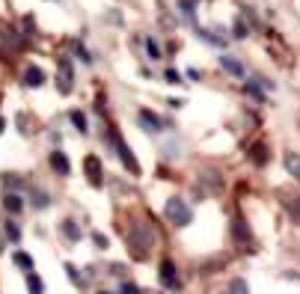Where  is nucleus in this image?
I'll list each match as a JSON object with an SVG mask.
<instances>
[{
	"mask_svg": "<svg viewBox=\"0 0 300 294\" xmlns=\"http://www.w3.org/2000/svg\"><path fill=\"white\" fill-rule=\"evenodd\" d=\"M107 140L113 143V149H116V155H119V161L125 164V170H128L131 176H140V164H137V158L131 155V149L125 146V140H122V134H119L116 128H110V131H107Z\"/></svg>",
	"mask_w": 300,
	"mask_h": 294,
	"instance_id": "f257e3e1",
	"label": "nucleus"
},
{
	"mask_svg": "<svg viewBox=\"0 0 300 294\" xmlns=\"http://www.w3.org/2000/svg\"><path fill=\"white\" fill-rule=\"evenodd\" d=\"M167 217H170V223L173 226H187L190 220H193V211L187 208V202L184 199H179V196H173V199H167Z\"/></svg>",
	"mask_w": 300,
	"mask_h": 294,
	"instance_id": "f03ea898",
	"label": "nucleus"
},
{
	"mask_svg": "<svg viewBox=\"0 0 300 294\" xmlns=\"http://www.w3.org/2000/svg\"><path fill=\"white\" fill-rule=\"evenodd\" d=\"M152 241H155V232H152L146 223H134V226H131V232H128V244L137 247V256H143V250L152 247Z\"/></svg>",
	"mask_w": 300,
	"mask_h": 294,
	"instance_id": "7ed1b4c3",
	"label": "nucleus"
},
{
	"mask_svg": "<svg viewBox=\"0 0 300 294\" xmlns=\"http://www.w3.org/2000/svg\"><path fill=\"white\" fill-rule=\"evenodd\" d=\"M71 86H74L71 59H68V57H62V59H60V74H57V89H60L62 95H68V92H71Z\"/></svg>",
	"mask_w": 300,
	"mask_h": 294,
	"instance_id": "20e7f679",
	"label": "nucleus"
},
{
	"mask_svg": "<svg viewBox=\"0 0 300 294\" xmlns=\"http://www.w3.org/2000/svg\"><path fill=\"white\" fill-rule=\"evenodd\" d=\"M83 170H86V178L92 187H101V161L95 155H86L83 158Z\"/></svg>",
	"mask_w": 300,
	"mask_h": 294,
	"instance_id": "39448f33",
	"label": "nucleus"
},
{
	"mask_svg": "<svg viewBox=\"0 0 300 294\" xmlns=\"http://www.w3.org/2000/svg\"><path fill=\"white\" fill-rule=\"evenodd\" d=\"M161 283H164L167 289H179V274H176V265H173L170 259L161 262Z\"/></svg>",
	"mask_w": 300,
	"mask_h": 294,
	"instance_id": "423d86ee",
	"label": "nucleus"
},
{
	"mask_svg": "<svg viewBox=\"0 0 300 294\" xmlns=\"http://www.w3.org/2000/svg\"><path fill=\"white\" fill-rule=\"evenodd\" d=\"M51 167H54L60 176H68V170H71V164H68V158H65L62 152H51Z\"/></svg>",
	"mask_w": 300,
	"mask_h": 294,
	"instance_id": "0eeeda50",
	"label": "nucleus"
},
{
	"mask_svg": "<svg viewBox=\"0 0 300 294\" xmlns=\"http://www.w3.org/2000/svg\"><path fill=\"white\" fill-rule=\"evenodd\" d=\"M3 208H6V211L15 217V214H21V208H24V199H21L18 193H6V196H3Z\"/></svg>",
	"mask_w": 300,
	"mask_h": 294,
	"instance_id": "6e6552de",
	"label": "nucleus"
},
{
	"mask_svg": "<svg viewBox=\"0 0 300 294\" xmlns=\"http://www.w3.org/2000/svg\"><path fill=\"white\" fill-rule=\"evenodd\" d=\"M140 125L146 131H161V119L152 113V110H140Z\"/></svg>",
	"mask_w": 300,
	"mask_h": 294,
	"instance_id": "1a4fd4ad",
	"label": "nucleus"
},
{
	"mask_svg": "<svg viewBox=\"0 0 300 294\" xmlns=\"http://www.w3.org/2000/svg\"><path fill=\"white\" fill-rule=\"evenodd\" d=\"M24 83H27V86H42V83H45V71L36 68V65L27 68V71H24Z\"/></svg>",
	"mask_w": 300,
	"mask_h": 294,
	"instance_id": "9d476101",
	"label": "nucleus"
},
{
	"mask_svg": "<svg viewBox=\"0 0 300 294\" xmlns=\"http://www.w3.org/2000/svg\"><path fill=\"white\" fill-rule=\"evenodd\" d=\"M220 65H223L229 74H238V77L244 74V65H241L238 59H232V57H220Z\"/></svg>",
	"mask_w": 300,
	"mask_h": 294,
	"instance_id": "9b49d317",
	"label": "nucleus"
},
{
	"mask_svg": "<svg viewBox=\"0 0 300 294\" xmlns=\"http://www.w3.org/2000/svg\"><path fill=\"white\" fill-rule=\"evenodd\" d=\"M27 292H30V294H45V283H42L33 271L27 274Z\"/></svg>",
	"mask_w": 300,
	"mask_h": 294,
	"instance_id": "f8f14e48",
	"label": "nucleus"
},
{
	"mask_svg": "<svg viewBox=\"0 0 300 294\" xmlns=\"http://www.w3.org/2000/svg\"><path fill=\"white\" fill-rule=\"evenodd\" d=\"M3 232H6V238H9L12 244H18V241H21V229H18V223H15L12 217L6 220V226H3Z\"/></svg>",
	"mask_w": 300,
	"mask_h": 294,
	"instance_id": "ddd939ff",
	"label": "nucleus"
},
{
	"mask_svg": "<svg viewBox=\"0 0 300 294\" xmlns=\"http://www.w3.org/2000/svg\"><path fill=\"white\" fill-rule=\"evenodd\" d=\"M68 119H71V125H74L77 131H83V134L89 131V125H86V116H83L80 110H71V113H68Z\"/></svg>",
	"mask_w": 300,
	"mask_h": 294,
	"instance_id": "4468645a",
	"label": "nucleus"
},
{
	"mask_svg": "<svg viewBox=\"0 0 300 294\" xmlns=\"http://www.w3.org/2000/svg\"><path fill=\"white\" fill-rule=\"evenodd\" d=\"M12 262H15V265H18L21 271H27V274L33 271V259H30L27 253H12Z\"/></svg>",
	"mask_w": 300,
	"mask_h": 294,
	"instance_id": "2eb2a0df",
	"label": "nucleus"
},
{
	"mask_svg": "<svg viewBox=\"0 0 300 294\" xmlns=\"http://www.w3.org/2000/svg\"><path fill=\"white\" fill-rule=\"evenodd\" d=\"M223 294H250V286L244 283V280H232L229 286H226V292Z\"/></svg>",
	"mask_w": 300,
	"mask_h": 294,
	"instance_id": "dca6fc26",
	"label": "nucleus"
},
{
	"mask_svg": "<svg viewBox=\"0 0 300 294\" xmlns=\"http://www.w3.org/2000/svg\"><path fill=\"white\" fill-rule=\"evenodd\" d=\"M62 232H65V238H71V241H77V238H80V229H77V223H74V220H65V223H62Z\"/></svg>",
	"mask_w": 300,
	"mask_h": 294,
	"instance_id": "f3484780",
	"label": "nucleus"
},
{
	"mask_svg": "<svg viewBox=\"0 0 300 294\" xmlns=\"http://www.w3.org/2000/svg\"><path fill=\"white\" fill-rule=\"evenodd\" d=\"M286 167H289V173L300 176V158H295V155H286Z\"/></svg>",
	"mask_w": 300,
	"mask_h": 294,
	"instance_id": "a211bd4d",
	"label": "nucleus"
},
{
	"mask_svg": "<svg viewBox=\"0 0 300 294\" xmlns=\"http://www.w3.org/2000/svg\"><path fill=\"white\" fill-rule=\"evenodd\" d=\"M146 51H149V57H152V59H158V57H161V48L155 45V39H146Z\"/></svg>",
	"mask_w": 300,
	"mask_h": 294,
	"instance_id": "6ab92c4d",
	"label": "nucleus"
},
{
	"mask_svg": "<svg viewBox=\"0 0 300 294\" xmlns=\"http://www.w3.org/2000/svg\"><path fill=\"white\" fill-rule=\"evenodd\" d=\"M253 161H256L259 167H262V164L268 161V155H265V149H262V146H256V149H253Z\"/></svg>",
	"mask_w": 300,
	"mask_h": 294,
	"instance_id": "aec40b11",
	"label": "nucleus"
},
{
	"mask_svg": "<svg viewBox=\"0 0 300 294\" xmlns=\"http://www.w3.org/2000/svg\"><path fill=\"white\" fill-rule=\"evenodd\" d=\"M92 244H95L98 250H107V238H104L101 232H92Z\"/></svg>",
	"mask_w": 300,
	"mask_h": 294,
	"instance_id": "412c9836",
	"label": "nucleus"
},
{
	"mask_svg": "<svg viewBox=\"0 0 300 294\" xmlns=\"http://www.w3.org/2000/svg\"><path fill=\"white\" fill-rule=\"evenodd\" d=\"M235 36H238V39H244V36H247V24H244V18L235 24Z\"/></svg>",
	"mask_w": 300,
	"mask_h": 294,
	"instance_id": "4be33fe9",
	"label": "nucleus"
},
{
	"mask_svg": "<svg viewBox=\"0 0 300 294\" xmlns=\"http://www.w3.org/2000/svg\"><path fill=\"white\" fill-rule=\"evenodd\" d=\"M179 80H181V74H179L176 68H170V71H167V83H179Z\"/></svg>",
	"mask_w": 300,
	"mask_h": 294,
	"instance_id": "5701e85b",
	"label": "nucleus"
},
{
	"mask_svg": "<svg viewBox=\"0 0 300 294\" xmlns=\"http://www.w3.org/2000/svg\"><path fill=\"white\" fill-rule=\"evenodd\" d=\"M181 12L184 15H193V0H181Z\"/></svg>",
	"mask_w": 300,
	"mask_h": 294,
	"instance_id": "b1692460",
	"label": "nucleus"
},
{
	"mask_svg": "<svg viewBox=\"0 0 300 294\" xmlns=\"http://www.w3.org/2000/svg\"><path fill=\"white\" fill-rule=\"evenodd\" d=\"M77 57H80L83 62H92V57H89V51H86V48H77Z\"/></svg>",
	"mask_w": 300,
	"mask_h": 294,
	"instance_id": "393cba45",
	"label": "nucleus"
},
{
	"mask_svg": "<svg viewBox=\"0 0 300 294\" xmlns=\"http://www.w3.org/2000/svg\"><path fill=\"white\" fill-rule=\"evenodd\" d=\"M122 294H140V289L131 286V283H125V286H122Z\"/></svg>",
	"mask_w": 300,
	"mask_h": 294,
	"instance_id": "a878e982",
	"label": "nucleus"
},
{
	"mask_svg": "<svg viewBox=\"0 0 300 294\" xmlns=\"http://www.w3.org/2000/svg\"><path fill=\"white\" fill-rule=\"evenodd\" d=\"M3 128H6V119H3V116H0V134H3Z\"/></svg>",
	"mask_w": 300,
	"mask_h": 294,
	"instance_id": "bb28decb",
	"label": "nucleus"
},
{
	"mask_svg": "<svg viewBox=\"0 0 300 294\" xmlns=\"http://www.w3.org/2000/svg\"><path fill=\"white\" fill-rule=\"evenodd\" d=\"M0 250H3V238H0Z\"/></svg>",
	"mask_w": 300,
	"mask_h": 294,
	"instance_id": "cd10ccee",
	"label": "nucleus"
},
{
	"mask_svg": "<svg viewBox=\"0 0 300 294\" xmlns=\"http://www.w3.org/2000/svg\"><path fill=\"white\" fill-rule=\"evenodd\" d=\"M98 294H110V292H98Z\"/></svg>",
	"mask_w": 300,
	"mask_h": 294,
	"instance_id": "c85d7f7f",
	"label": "nucleus"
}]
</instances>
